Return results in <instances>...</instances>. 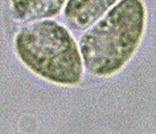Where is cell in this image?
<instances>
[{"instance_id": "cell-4", "label": "cell", "mask_w": 156, "mask_h": 134, "mask_svg": "<svg viewBox=\"0 0 156 134\" xmlns=\"http://www.w3.org/2000/svg\"><path fill=\"white\" fill-rule=\"evenodd\" d=\"M66 2L62 0H37V2H12L13 15L23 21L52 17L60 13Z\"/></svg>"}, {"instance_id": "cell-1", "label": "cell", "mask_w": 156, "mask_h": 134, "mask_svg": "<svg viewBox=\"0 0 156 134\" xmlns=\"http://www.w3.org/2000/svg\"><path fill=\"white\" fill-rule=\"evenodd\" d=\"M144 2L122 0L82 35L80 50L86 70L95 77L118 74L132 60L147 29Z\"/></svg>"}, {"instance_id": "cell-3", "label": "cell", "mask_w": 156, "mask_h": 134, "mask_svg": "<svg viewBox=\"0 0 156 134\" xmlns=\"http://www.w3.org/2000/svg\"><path fill=\"white\" fill-rule=\"evenodd\" d=\"M115 4L116 0H72L66 2L64 16L73 29L87 31Z\"/></svg>"}, {"instance_id": "cell-2", "label": "cell", "mask_w": 156, "mask_h": 134, "mask_svg": "<svg viewBox=\"0 0 156 134\" xmlns=\"http://www.w3.org/2000/svg\"><path fill=\"white\" fill-rule=\"evenodd\" d=\"M15 52L27 68L62 86L82 82L83 61L72 32L54 20L28 24L15 36Z\"/></svg>"}]
</instances>
